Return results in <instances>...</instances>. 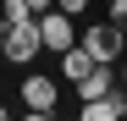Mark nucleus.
Masks as SVG:
<instances>
[{"instance_id": "nucleus-11", "label": "nucleus", "mask_w": 127, "mask_h": 121, "mask_svg": "<svg viewBox=\"0 0 127 121\" xmlns=\"http://www.w3.org/2000/svg\"><path fill=\"white\" fill-rule=\"evenodd\" d=\"M6 28H11V22H6V11H0V44H6Z\"/></svg>"}, {"instance_id": "nucleus-6", "label": "nucleus", "mask_w": 127, "mask_h": 121, "mask_svg": "<svg viewBox=\"0 0 127 121\" xmlns=\"http://www.w3.org/2000/svg\"><path fill=\"white\" fill-rule=\"evenodd\" d=\"M94 66H99V60H94V50L83 44V39H77L72 50H61V77H66V83H83Z\"/></svg>"}, {"instance_id": "nucleus-3", "label": "nucleus", "mask_w": 127, "mask_h": 121, "mask_svg": "<svg viewBox=\"0 0 127 121\" xmlns=\"http://www.w3.org/2000/svg\"><path fill=\"white\" fill-rule=\"evenodd\" d=\"M83 44L94 50V60H111V66H122L127 60V33L116 22H94V28H83Z\"/></svg>"}, {"instance_id": "nucleus-5", "label": "nucleus", "mask_w": 127, "mask_h": 121, "mask_svg": "<svg viewBox=\"0 0 127 121\" xmlns=\"http://www.w3.org/2000/svg\"><path fill=\"white\" fill-rule=\"evenodd\" d=\"M122 116H127V88H111L83 105V121H122Z\"/></svg>"}, {"instance_id": "nucleus-7", "label": "nucleus", "mask_w": 127, "mask_h": 121, "mask_svg": "<svg viewBox=\"0 0 127 121\" xmlns=\"http://www.w3.org/2000/svg\"><path fill=\"white\" fill-rule=\"evenodd\" d=\"M111 88H116V66H111V60H99L83 83H72V94L83 99V105H89V99H99V94H111Z\"/></svg>"}, {"instance_id": "nucleus-2", "label": "nucleus", "mask_w": 127, "mask_h": 121, "mask_svg": "<svg viewBox=\"0 0 127 121\" xmlns=\"http://www.w3.org/2000/svg\"><path fill=\"white\" fill-rule=\"evenodd\" d=\"M39 50H44V33H39V17L33 22H11L6 28V44H0V55L17 60V66H28V60H39Z\"/></svg>"}, {"instance_id": "nucleus-1", "label": "nucleus", "mask_w": 127, "mask_h": 121, "mask_svg": "<svg viewBox=\"0 0 127 121\" xmlns=\"http://www.w3.org/2000/svg\"><path fill=\"white\" fill-rule=\"evenodd\" d=\"M55 99H61V83H55V77H44V72H28L22 77V110L33 121H50L55 116Z\"/></svg>"}, {"instance_id": "nucleus-10", "label": "nucleus", "mask_w": 127, "mask_h": 121, "mask_svg": "<svg viewBox=\"0 0 127 121\" xmlns=\"http://www.w3.org/2000/svg\"><path fill=\"white\" fill-rule=\"evenodd\" d=\"M55 6H61V11H72V17H83V11H89V0H55Z\"/></svg>"}, {"instance_id": "nucleus-13", "label": "nucleus", "mask_w": 127, "mask_h": 121, "mask_svg": "<svg viewBox=\"0 0 127 121\" xmlns=\"http://www.w3.org/2000/svg\"><path fill=\"white\" fill-rule=\"evenodd\" d=\"M0 121H6V105H0Z\"/></svg>"}, {"instance_id": "nucleus-9", "label": "nucleus", "mask_w": 127, "mask_h": 121, "mask_svg": "<svg viewBox=\"0 0 127 121\" xmlns=\"http://www.w3.org/2000/svg\"><path fill=\"white\" fill-rule=\"evenodd\" d=\"M111 22H116V28L127 33V0H111Z\"/></svg>"}, {"instance_id": "nucleus-4", "label": "nucleus", "mask_w": 127, "mask_h": 121, "mask_svg": "<svg viewBox=\"0 0 127 121\" xmlns=\"http://www.w3.org/2000/svg\"><path fill=\"white\" fill-rule=\"evenodd\" d=\"M39 33H44V50H50V55H61V50L77 44V39H72V11H61V6L39 11Z\"/></svg>"}, {"instance_id": "nucleus-12", "label": "nucleus", "mask_w": 127, "mask_h": 121, "mask_svg": "<svg viewBox=\"0 0 127 121\" xmlns=\"http://www.w3.org/2000/svg\"><path fill=\"white\" fill-rule=\"evenodd\" d=\"M116 83H122V88H127V66H122V72H116Z\"/></svg>"}, {"instance_id": "nucleus-14", "label": "nucleus", "mask_w": 127, "mask_h": 121, "mask_svg": "<svg viewBox=\"0 0 127 121\" xmlns=\"http://www.w3.org/2000/svg\"><path fill=\"white\" fill-rule=\"evenodd\" d=\"M105 6H111V0H105Z\"/></svg>"}, {"instance_id": "nucleus-8", "label": "nucleus", "mask_w": 127, "mask_h": 121, "mask_svg": "<svg viewBox=\"0 0 127 121\" xmlns=\"http://www.w3.org/2000/svg\"><path fill=\"white\" fill-rule=\"evenodd\" d=\"M0 11H6V22H33V6H28V0H0Z\"/></svg>"}]
</instances>
